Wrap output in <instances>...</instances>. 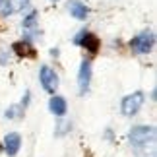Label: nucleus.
Masks as SVG:
<instances>
[{
	"mask_svg": "<svg viewBox=\"0 0 157 157\" xmlns=\"http://www.w3.org/2000/svg\"><path fill=\"white\" fill-rule=\"evenodd\" d=\"M153 43H155L153 33L151 31H142L140 35H136V37L130 41V49L136 54H147L153 49Z\"/></svg>",
	"mask_w": 157,
	"mask_h": 157,
	"instance_id": "f03ea898",
	"label": "nucleus"
},
{
	"mask_svg": "<svg viewBox=\"0 0 157 157\" xmlns=\"http://www.w3.org/2000/svg\"><path fill=\"white\" fill-rule=\"evenodd\" d=\"M49 109H51L52 114H56V117H62V114L66 113V109H68V105H66V99H64V97L52 95L51 101H49Z\"/></svg>",
	"mask_w": 157,
	"mask_h": 157,
	"instance_id": "9d476101",
	"label": "nucleus"
},
{
	"mask_svg": "<svg viewBox=\"0 0 157 157\" xmlns=\"http://www.w3.org/2000/svg\"><path fill=\"white\" fill-rule=\"evenodd\" d=\"M74 43L76 45H80L83 47V49H87L89 52H97L99 51V39L95 37L93 33H89V31H80V35H76V39H74Z\"/></svg>",
	"mask_w": 157,
	"mask_h": 157,
	"instance_id": "39448f33",
	"label": "nucleus"
},
{
	"mask_svg": "<svg viewBox=\"0 0 157 157\" xmlns=\"http://www.w3.org/2000/svg\"><path fill=\"white\" fill-rule=\"evenodd\" d=\"M27 4H29V0H14V2H12V6H14V10H23Z\"/></svg>",
	"mask_w": 157,
	"mask_h": 157,
	"instance_id": "f8f14e48",
	"label": "nucleus"
},
{
	"mask_svg": "<svg viewBox=\"0 0 157 157\" xmlns=\"http://www.w3.org/2000/svg\"><path fill=\"white\" fill-rule=\"evenodd\" d=\"M35 20H37V12H31V14L23 20V27H31L33 23H35Z\"/></svg>",
	"mask_w": 157,
	"mask_h": 157,
	"instance_id": "9b49d317",
	"label": "nucleus"
},
{
	"mask_svg": "<svg viewBox=\"0 0 157 157\" xmlns=\"http://www.w3.org/2000/svg\"><path fill=\"white\" fill-rule=\"evenodd\" d=\"M39 80H41V86H43V89L47 93H56V89H58V74L51 68V66H41Z\"/></svg>",
	"mask_w": 157,
	"mask_h": 157,
	"instance_id": "20e7f679",
	"label": "nucleus"
},
{
	"mask_svg": "<svg viewBox=\"0 0 157 157\" xmlns=\"http://www.w3.org/2000/svg\"><path fill=\"white\" fill-rule=\"evenodd\" d=\"M6 4V0H0V8H2V6Z\"/></svg>",
	"mask_w": 157,
	"mask_h": 157,
	"instance_id": "ddd939ff",
	"label": "nucleus"
},
{
	"mask_svg": "<svg viewBox=\"0 0 157 157\" xmlns=\"http://www.w3.org/2000/svg\"><path fill=\"white\" fill-rule=\"evenodd\" d=\"M130 144L136 147H142V146H147L149 142L155 140V128L153 126H134L130 130Z\"/></svg>",
	"mask_w": 157,
	"mask_h": 157,
	"instance_id": "f257e3e1",
	"label": "nucleus"
},
{
	"mask_svg": "<svg viewBox=\"0 0 157 157\" xmlns=\"http://www.w3.org/2000/svg\"><path fill=\"white\" fill-rule=\"evenodd\" d=\"M144 101H146V95H144L142 91H136V93H132V95H126V97L122 99V103H120L122 114H126V117H134V114L142 109Z\"/></svg>",
	"mask_w": 157,
	"mask_h": 157,
	"instance_id": "7ed1b4c3",
	"label": "nucleus"
},
{
	"mask_svg": "<svg viewBox=\"0 0 157 157\" xmlns=\"http://www.w3.org/2000/svg\"><path fill=\"white\" fill-rule=\"evenodd\" d=\"M89 82H91V62L83 60L80 66V74H78V87L82 95H86V91L89 89Z\"/></svg>",
	"mask_w": 157,
	"mask_h": 157,
	"instance_id": "423d86ee",
	"label": "nucleus"
},
{
	"mask_svg": "<svg viewBox=\"0 0 157 157\" xmlns=\"http://www.w3.org/2000/svg\"><path fill=\"white\" fill-rule=\"evenodd\" d=\"M68 10H70V16H74L76 20H86L87 14H89L87 6H86V4H82L80 0H70Z\"/></svg>",
	"mask_w": 157,
	"mask_h": 157,
	"instance_id": "1a4fd4ad",
	"label": "nucleus"
},
{
	"mask_svg": "<svg viewBox=\"0 0 157 157\" xmlns=\"http://www.w3.org/2000/svg\"><path fill=\"white\" fill-rule=\"evenodd\" d=\"M4 147H6V153H8L10 157H14L17 151H20V147H21V138H20V134L12 132V134L6 136L4 138Z\"/></svg>",
	"mask_w": 157,
	"mask_h": 157,
	"instance_id": "0eeeda50",
	"label": "nucleus"
},
{
	"mask_svg": "<svg viewBox=\"0 0 157 157\" xmlns=\"http://www.w3.org/2000/svg\"><path fill=\"white\" fill-rule=\"evenodd\" d=\"M14 52L17 56H23V58H35L37 56V51H35V47H31V43H27V41H17L14 43Z\"/></svg>",
	"mask_w": 157,
	"mask_h": 157,
	"instance_id": "6e6552de",
	"label": "nucleus"
}]
</instances>
